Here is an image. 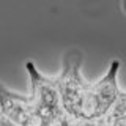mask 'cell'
Returning <instances> with one entry per match:
<instances>
[{
	"instance_id": "6da1fadb",
	"label": "cell",
	"mask_w": 126,
	"mask_h": 126,
	"mask_svg": "<svg viewBox=\"0 0 126 126\" xmlns=\"http://www.w3.org/2000/svg\"><path fill=\"white\" fill-rule=\"evenodd\" d=\"M120 69V62H110L107 73L99 80L87 84L84 94H82L80 104H79L76 121H92V120H102L113 102L117 101L120 90L117 84V76Z\"/></svg>"
},
{
	"instance_id": "7a4b0ae2",
	"label": "cell",
	"mask_w": 126,
	"mask_h": 126,
	"mask_svg": "<svg viewBox=\"0 0 126 126\" xmlns=\"http://www.w3.org/2000/svg\"><path fill=\"white\" fill-rule=\"evenodd\" d=\"M25 68L30 76V84H32L30 99L39 115L49 125H52L62 115H65L57 80L41 74L33 62H27Z\"/></svg>"
},
{
	"instance_id": "3957f363",
	"label": "cell",
	"mask_w": 126,
	"mask_h": 126,
	"mask_svg": "<svg viewBox=\"0 0 126 126\" xmlns=\"http://www.w3.org/2000/svg\"><path fill=\"white\" fill-rule=\"evenodd\" d=\"M0 110L16 126H50L38 113L30 96L14 93L0 84Z\"/></svg>"
},
{
	"instance_id": "277c9868",
	"label": "cell",
	"mask_w": 126,
	"mask_h": 126,
	"mask_svg": "<svg viewBox=\"0 0 126 126\" xmlns=\"http://www.w3.org/2000/svg\"><path fill=\"white\" fill-rule=\"evenodd\" d=\"M101 121L102 126H126V92H120L117 101Z\"/></svg>"
},
{
	"instance_id": "5b68a950",
	"label": "cell",
	"mask_w": 126,
	"mask_h": 126,
	"mask_svg": "<svg viewBox=\"0 0 126 126\" xmlns=\"http://www.w3.org/2000/svg\"><path fill=\"white\" fill-rule=\"evenodd\" d=\"M50 126H77V121L73 120L71 117H68V115L65 113V115H62L57 121H54Z\"/></svg>"
},
{
	"instance_id": "8992f818",
	"label": "cell",
	"mask_w": 126,
	"mask_h": 126,
	"mask_svg": "<svg viewBox=\"0 0 126 126\" xmlns=\"http://www.w3.org/2000/svg\"><path fill=\"white\" fill-rule=\"evenodd\" d=\"M77 126H102L101 120H92V121H77Z\"/></svg>"
},
{
	"instance_id": "52a82bcc",
	"label": "cell",
	"mask_w": 126,
	"mask_h": 126,
	"mask_svg": "<svg viewBox=\"0 0 126 126\" xmlns=\"http://www.w3.org/2000/svg\"><path fill=\"white\" fill-rule=\"evenodd\" d=\"M0 126H16V125H14L8 117H5L2 112H0Z\"/></svg>"
}]
</instances>
